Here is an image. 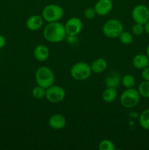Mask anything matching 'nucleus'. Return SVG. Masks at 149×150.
I'll list each match as a JSON object with an SVG mask.
<instances>
[{
    "label": "nucleus",
    "instance_id": "f257e3e1",
    "mask_svg": "<svg viewBox=\"0 0 149 150\" xmlns=\"http://www.w3.org/2000/svg\"><path fill=\"white\" fill-rule=\"evenodd\" d=\"M67 36L65 26L58 21L51 22L43 29V37L48 42L57 43L64 40Z\"/></svg>",
    "mask_w": 149,
    "mask_h": 150
},
{
    "label": "nucleus",
    "instance_id": "f03ea898",
    "mask_svg": "<svg viewBox=\"0 0 149 150\" xmlns=\"http://www.w3.org/2000/svg\"><path fill=\"white\" fill-rule=\"evenodd\" d=\"M34 77L37 84L45 89L53 85L55 81V76L53 71L49 67L45 66L39 67L36 70Z\"/></svg>",
    "mask_w": 149,
    "mask_h": 150
},
{
    "label": "nucleus",
    "instance_id": "7ed1b4c3",
    "mask_svg": "<svg viewBox=\"0 0 149 150\" xmlns=\"http://www.w3.org/2000/svg\"><path fill=\"white\" fill-rule=\"evenodd\" d=\"M140 95L137 89L133 88L126 89L120 96V103L124 107L131 108L137 106L140 103Z\"/></svg>",
    "mask_w": 149,
    "mask_h": 150
},
{
    "label": "nucleus",
    "instance_id": "20e7f679",
    "mask_svg": "<svg viewBox=\"0 0 149 150\" xmlns=\"http://www.w3.org/2000/svg\"><path fill=\"white\" fill-rule=\"evenodd\" d=\"M123 31H124L123 24L118 19L112 18L108 20L102 26L103 35L110 39L118 38Z\"/></svg>",
    "mask_w": 149,
    "mask_h": 150
},
{
    "label": "nucleus",
    "instance_id": "39448f33",
    "mask_svg": "<svg viewBox=\"0 0 149 150\" xmlns=\"http://www.w3.org/2000/svg\"><path fill=\"white\" fill-rule=\"evenodd\" d=\"M92 71L90 64L85 62H78L73 64L70 69L72 77L77 81H85L89 79Z\"/></svg>",
    "mask_w": 149,
    "mask_h": 150
},
{
    "label": "nucleus",
    "instance_id": "423d86ee",
    "mask_svg": "<svg viewBox=\"0 0 149 150\" xmlns=\"http://www.w3.org/2000/svg\"><path fill=\"white\" fill-rule=\"evenodd\" d=\"M64 16V10L60 5L56 4H48L43 8L42 16L48 23L58 21Z\"/></svg>",
    "mask_w": 149,
    "mask_h": 150
},
{
    "label": "nucleus",
    "instance_id": "0eeeda50",
    "mask_svg": "<svg viewBox=\"0 0 149 150\" xmlns=\"http://www.w3.org/2000/svg\"><path fill=\"white\" fill-rule=\"evenodd\" d=\"M66 92L61 86L52 85L46 89L45 98L52 103H58L64 100Z\"/></svg>",
    "mask_w": 149,
    "mask_h": 150
},
{
    "label": "nucleus",
    "instance_id": "6e6552de",
    "mask_svg": "<svg viewBox=\"0 0 149 150\" xmlns=\"http://www.w3.org/2000/svg\"><path fill=\"white\" fill-rule=\"evenodd\" d=\"M131 17L135 23L144 25L149 21V8L144 4H137L131 10Z\"/></svg>",
    "mask_w": 149,
    "mask_h": 150
},
{
    "label": "nucleus",
    "instance_id": "1a4fd4ad",
    "mask_svg": "<svg viewBox=\"0 0 149 150\" xmlns=\"http://www.w3.org/2000/svg\"><path fill=\"white\" fill-rule=\"evenodd\" d=\"M64 26L67 35L70 37H74L79 35L83 29V23L78 18L72 17L67 21Z\"/></svg>",
    "mask_w": 149,
    "mask_h": 150
},
{
    "label": "nucleus",
    "instance_id": "9d476101",
    "mask_svg": "<svg viewBox=\"0 0 149 150\" xmlns=\"http://www.w3.org/2000/svg\"><path fill=\"white\" fill-rule=\"evenodd\" d=\"M112 0H98L94 5V9L98 16H104L109 14L112 10Z\"/></svg>",
    "mask_w": 149,
    "mask_h": 150
},
{
    "label": "nucleus",
    "instance_id": "9b49d317",
    "mask_svg": "<svg viewBox=\"0 0 149 150\" xmlns=\"http://www.w3.org/2000/svg\"><path fill=\"white\" fill-rule=\"evenodd\" d=\"M67 124L66 118L61 114H55L48 120V125L53 130H61Z\"/></svg>",
    "mask_w": 149,
    "mask_h": 150
},
{
    "label": "nucleus",
    "instance_id": "f8f14e48",
    "mask_svg": "<svg viewBox=\"0 0 149 150\" xmlns=\"http://www.w3.org/2000/svg\"><path fill=\"white\" fill-rule=\"evenodd\" d=\"M44 19L42 16L33 15L29 16L26 21V26L31 31H37L40 29L43 25Z\"/></svg>",
    "mask_w": 149,
    "mask_h": 150
},
{
    "label": "nucleus",
    "instance_id": "ddd939ff",
    "mask_svg": "<svg viewBox=\"0 0 149 150\" xmlns=\"http://www.w3.org/2000/svg\"><path fill=\"white\" fill-rule=\"evenodd\" d=\"M34 57L39 62H45L48 59L50 55L49 49L47 46L39 44L34 48L33 51Z\"/></svg>",
    "mask_w": 149,
    "mask_h": 150
},
{
    "label": "nucleus",
    "instance_id": "4468645a",
    "mask_svg": "<svg viewBox=\"0 0 149 150\" xmlns=\"http://www.w3.org/2000/svg\"><path fill=\"white\" fill-rule=\"evenodd\" d=\"M132 65L137 70H143L149 65L148 57L146 54H137L132 59Z\"/></svg>",
    "mask_w": 149,
    "mask_h": 150
},
{
    "label": "nucleus",
    "instance_id": "2eb2a0df",
    "mask_svg": "<svg viewBox=\"0 0 149 150\" xmlns=\"http://www.w3.org/2000/svg\"><path fill=\"white\" fill-rule=\"evenodd\" d=\"M92 73L100 74L105 72L108 68V62L103 58H98L93 60L90 64Z\"/></svg>",
    "mask_w": 149,
    "mask_h": 150
},
{
    "label": "nucleus",
    "instance_id": "dca6fc26",
    "mask_svg": "<svg viewBox=\"0 0 149 150\" xmlns=\"http://www.w3.org/2000/svg\"><path fill=\"white\" fill-rule=\"evenodd\" d=\"M121 83V78L118 73H111L108 75L105 79V83L106 87L115 88L116 89Z\"/></svg>",
    "mask_w": 149,
    "mask_h": 150
},
{
    "label": "nucleus",
    "instance_id": "f3484780",
    "mask_svg": "<svg viewBox=\"0 0 149 150\" xmlns=\"http://www.w3.org/2000/svg\"><path fill=\"white\" fill-rule=\"evenodd\" d=\"M117 97V91L115 88L107 87L105 90L102 92V98L105 103H110L115 100Z\"/></svg>",
    "mask_w": 149,
    "mask_h": 150
},
{
    "label": "nucleus",
    "instance_id": "a211bd4d",
    "mask_svg": "<svg viewBox=\"0 0 149 150\" xmlns=\"http://www.w3.org/2000/svg\"><path fill=\"white\" fill-rule=\"evenodd\" d=\"M139 123L142 128L149 130V108L144 110L139 117Z\"/></svg>",
    "mask_w": 149,
    "mask_h": 150
},
{
    "label": "nucleus",
    "instance_id": "6ab92c4d",
    "mask_svg": "<svg viewBox=\"0 0 149 150\" xmlns=\"http://www.w3.org/2000/svg\"><path fill=\"white\" fill-rule=\"evenodd\" d=\"M136 81L134 76L130 74H126L121 78V83L126 88H133L135 85Z\"/></svg>",
    "mask_w": 149,
    "mask_h": 150
},
{
    "label": "nucleus",
    "instance_id": "aec40b11",
    "mask_svg": "<svg viewBox=\"0 0 149 150\" xmlns=\"http://www.w3.org/2000/svg\"><path fill=\"white\" fill-rule=\"evenodd\" d=\"M45 94H46V89L39 85L34 86L32 90V97L37 100L43 99L44 98H45Z\"/></svg>",
    "mask_w": 149,
    "mask_h": 150
},
{
    "label": "nucleus",
    "instance_id": "412c9836",
    "mask_svg": "<svg viewBox=\"0 0 149 150\" xmlns=\"http://www.w3.org/2000/svg\"><path fill=\"white\" fill-rule=\"evenodd\" d=\"M140 96L145 98H149V81H144L139 84L137 88Z\"/></svg>",
    "mask_w": 149,
    "mask_h": 150
},
{
    "label": "nucleus",
    "instance_id": "4be33fe9",
    "mask_svg": "<svg viewBox=\"0 0 149 150\" xmlns=\"http://www.w3.org/2000/svg\"><path fill=\"white\" fill-rule=\"evenodd\" d=\"M118 38H119L120 42L124 45H130L133 42L132 34L129 32L123 31L121 35H119Z\"/></svg>",
    "mask_w": 149,
    "mask_h": 150
},
{
    "label": "nucleus",
    "instance_id": "5701e85b",
    "mask_svg": "<svg viewBox=\"0 0 149 150\" xmlns=\"http://www.w3.org/2000/svg\"><path fill=\"white\" fill-rule=\"evenodd\" d=\"M115 148L113 142L109 139H104L99 144V149L100 150H114Z\"/></svg>",
    "mask_w": 149,
    "mask_h": 150
},
{
    "label": "nucleus",
    "instance_id": "b1692460",
    "mask_svg": "<svg viewBox=\"0 0 149 150\" xmlns=\"http://www.w3.org/2000/svg\"><path fill=\"white\" fill-rule=\"evenodd\" d=\"M145 32L144 25L141 23H135L131 27V33L136 36H140Z\"/></svg>",
    "mask_w": 149,
    "mask_h": 150
},
{
    "label": "nucleus",
    "instance_id": "393cba45",
    "mask_svg": "<svg viewBox=\"0 0 149 150\" xmlns=\"http://www.w3.org/2000/svg\"><path fill=\"white\" fill-rule=\"evenodd\" d=\"M83 14H84L85 17H86L87 19H89V20L94 18L95 16L97 15L96 14L94 7H87V8L84 10V12H83Z\"/></svg>",
    "mask_w": 149,
    "mask_h": 150
},
{
    "label": "nucleus",
    "instance_id": "a878e982",
    "mask_svg": "<svg viewBox=\"0 0 149 150\" xmlns=\"http://www.w3.org/2000/svg\"><path fill=\"white\" fill-rule=\"evenodd\" d=\"M141 76L144 81H149V65L142 70Z\"/></svg>",
    "mask_w": 149,
    "mask_h": 150
},
{
    "label": "nucleus",
    "instance_id": "bb28decb",
    "mask_svg": "<svg viewBox=\"0 0 149 150\" xmlns=\"http://www.w3.org/2000/svg\"><path fill=\"white\" fill-rule=\"evenodd\" d=\"M6 45V39L3 35H0V48H2Z\"/></svg>",
    "mask_w": 149,
    "mask_h": 150
},
{
    "label": "nucleus",
    "instance_id": "cd10ccee",
    "mask_svg": "<svg viewBox=\"0 0 149 150\" xmlns=\"http://www.w3.org/2000/svg\"><path fill=\"white\" fill-rule=\"evenodd\" d=\"M144 29H145V32L149 35V21H148L145 23L144 24Z\"/></svg>",
    "mask_w": 149,
    "mask_h": 150
},
{
    "label": "nucleus",
    "instance_id": "c85d7f7f",
    "mask_svg": "<svg viewBox=\"0 0 149 150\" xmlns=\"http://www.w3.org/2000/svg\"><path fill=\"white\" fill-rule=\"evenodd\" d=\"M146 55H147V57H148V59H149V44H148V47H147V48H146Z\"/></svg>",
    "mask_w": 149,
    "mask_h": 150
}]
</instances>
